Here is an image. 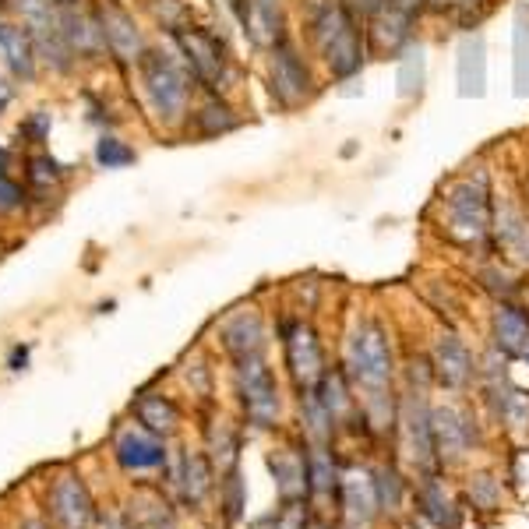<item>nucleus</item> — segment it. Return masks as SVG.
Listing matches in <instances>:
<instances>
[{"label": "nucleus", "instance_id": "obj_1", "mask_svg": "<svg viewBox=\"0 0 529 529\" xmlns=\"http://www.w3.org/2000/svg\"><path fill=\"white\" fill-rule=\"evenodd\" d=\"M138 82H142V96L159 124L163 127L187 124V117H191L194 75L180 53L145 50V57L138 60Z\"/></svg>", "mask_w": 529, "mask_h": 529}, {"label": "nucleus", "instance_id": "obj_2", "mask_svg": "<svg viewBox=\"0 0 529 529\" xmlns=\"http://www.w3.org/2000/svg\"><path fill=\"white\" fill-rule=\"evenodd\" d=\"M445 233L466 247H484L494 230V187L487 173H466L445 187Z\"/></svg>", "mask_w": 529, "mask_h": 529}, {"label": "nucleus", "instance_id": "obj_3", "mask_svg": "<svg viewBox=\"0 0 529 529\" xmlns=\"http://www.w3.org/2000/svg\"><path fill=\"white\" fill-rule=\"evenodd\" d=\"M173 43H177L180 57L191 68L194 82L205 85L209 92H219L223 96L230 89V53H226L223 39L209 29H198V25H177L170 29Z\"/></svg>", "mask_w": 529, "mask_h": 529}, {"label": "nucleus", "instance_id": "obj_4", "mask_svg": "<svg viewBox=\"0 0 529 529\" xmlns=\"http://www.w3.org/2000/svg\"><path fill=\"white\" fill-rule=\"evenodd\" d=\"M392 371V343H388L381 321H360L350 336V350H346V374L360 388L381 395L392 381Z\"/></svg>", "mask_w": 529, "mask_h": 529}, {"label": "nucleus", "instance_id": "obj_5", "mask_svg": "<svg viewBox=\"0 0 529 529\" xmlns=\"http://www.w3.org/2000/svg\"><path fill=\"white\" fill-rule=\"evenodd\" d=\"M265 78H269V92L279 103V110H300L318 92V78H314L311 60L300 53V46L293 39H283V43H276L269 50Z\"/></svg>", "mask_w": 529, "mask_h": 529}, {"label": "nucleus", "instance_id": "obj_6", "mask_svg": "<svg viewBox=\"0 0 529 529\" xmlns=\"http://www.w3.org/2000/svg\"><path fill=\"white\" fill-rule=\"evenodd\" d=\"M237 385L240 399H244L247 420L254 427H272L279 420V385L272 367L261 357L237 360Z\"/></svg>", "mask_w": 529, "mask_h": 529}, {"label": "nucleus", "instance_id": "obj_7", "mask_svg": "<svg viewBox=\"0 0 529 529\" xmlns=\"http://www.w3.org/2000/svg\"><path fill=\"white\" fill-rule=\"evenodd\" d=\"M417 22L420 18L406 15L403 8H395L388 0L385 8H378L364 22L367 29V46H371V57L381 60H399L413 43H417Z\"/></svg>", "mask_w": 529, "mask_h": 529}, {"label": "nucleus", "instance_id": "obj_8", "mask_svg": "<svg viewBox=\"0 0 529 529\" xmlns=\"http://www.w3.org/2000/svg\"><path fill=\"white\" fill-rule=\"evenodd\" d=\"M297 8L300 29H304V39L314 53H321L332 39H339L346 29L360 22L346 0H297Z\"/></svg>", "mask_w": 529, "mask_h": 529}, {"label": "nucleus", "instance_id": "obj_9", "mask_svg": "<svg viewBox=\"0 0 529 529\" xmlns=\"http://www.w3.org/2000/svg\"><path fill=\"white\" fill-rule=\"evenodd\" d=\"M25 29L32 36V46H36V57L50 64V71L57 75H68L75 68V50H71L68 36L60 29V15H57V4H46V8L32 11L25 18Z\"/></svg>", "mask_w": 529, "mask_h": 529}, {"label": "nucleus", "instance_id": "obj_10", "mask_svg": "<svg viewBox=\"0 0 529 529\" xmlns=\"http://www.w3.org/2000/svg\"><path fill=\"white\" fill-rule=\"evenodd\" d=\"M283 343H286V364H290L293 381L300 385V392H311L318 388V381L325 378V357H321V343H318V332L304 321H293L286 325L283 332Z\"/></svg>", "mask_w": 529, "mask_h": 529}, {"label": "nucleus", "instance_id": "obj_11", "mask_svg": "<svg viewBox=\"0 0 529 529\" xmlns=\"http://www.w3.org/2000/svg\"><path fill=\"white\" fill-rule=\"evenodd\" d=\"M99 22H103V36H106V50L113 53V57L120 60V64H135L145 57V36L142 29H138L135 15L124 8V4H117V0H103L99 4Z\"/></svg>", "mask_w": 529, "mask_h": 529}, {"label": "nucleus", "instance_id": "obj_12", "mask_svg": "<svg viewBox=\"0 0 529 529\" xmlns=\"http://www.w3.org/2000/svg\"><path fill=\"white\" fill-rule=\"evenodd\" d=\"M491 240L515 265H529V216L508 198H494V230Z\"/></svg>", "mask_w": 529, "mask_h": 529}, {"label": "nucleus", "instance_id": "obj_13", "mask_svg": "<svg viewBox=\"0 0 529 529\" xmlns=\"http://www.w3.org/2000/svg\"><path fill=\"white\" fill-rule=\"evenodd\" d=\"M57 15L75 57H85V60L103 57L106 36H103V22H99V11L78 8V4H57Z\"/></svg>", "mask_w": 529, "mask_h": 529}, {"label": "nucleus", "instance_id": "obj_14", "mask_svg": "<svg viewBox=\"0 0 529 529\" xmlns=\"http://www.w3.org/2000/svg\"><path fill=\"white\" fill-rule=\"evenodd\" d=\"M50 505L60 529H92V522H96V505H92L89 491H85V484L75 473H64L53 484Z\"/></svg>", "mask_w": 529, "mask_h": 529}, {"label": "nucleus", "instance_id": "obj_15", "mask_svg": "<svg viewBox=\"0 0 529 529\" xmlns=\"http://www.w3.org/2000/svg\"><path fill=\"white\" fill-rule=\"evenodd\" d=\"M113 452H117V462L127 473H145L156 470L166 462V448L149 427H135L127 424L117 431V441H113Z\"/></svg>", "mask_w": 529, "mask_h": 529}, {"label": "nucleus", "instance_id": "obj_16", "mask_svg": "<svg viewBox=\"0 0 529 529\" xmlns=\"http://www.w3.org/2000/svg\"><path fill=\"white\" fill-rule=\"evenodd\" d=\"M244 25L247 39L261 50H272L276 43H283L286 36V11H283V0H247L244 8Z\"/></svg>", "mask_w": 529, "mask_h": 529}, {"label": "nucleus", "instance_id": "obj_17", "mask_svg": "<svg viewBox=\"0 0 529 529\" xmlns=\"http://www.w3.org/2000/svg\"><path fill=\"white\" fill-rule=\"evenodd\" d=\"M434 374H438V381L445 388H466L473 381V371H477V364H473V353L466 350V343H462L459 336H452V332H445V336L434 339Z\"/></svg>", "mask_w": 529, "mask_h": 529}, {"label": "nucleus", "instance_id": "obj_18", "mask_svg": "<svg viewBox=\"0 0 529 529\" xmlns=\"http://www.w3.org/2000/svg\"><path fill=\"white\" fill-rule=\"evenodd\" d=\"M455 82H459L462 99H480L487 92V43L480 32H470V36L459 43Z\"/></svg>", "mask_w": 529, "mask_h": 529}, {"label": "nucleus", "instance_id": "obj_19", "mask_svg": "<svg viewBox=\"0 0 529 529\" xmlns=\"http://www.w3.org/2000/svg\"><path fill=\"white\" fill-rule=\"evenodd\" d=\"M399 424H403V431H406V448H410L413 462L427 470L434 462V431H431V410H427L424 395L413 392L410 399H406Z\"/></svg>", "mask_w": 529, "mask_h": 529}, {"label": "nucleus", "instance_id": "obj_20", "mask_svg": "<svg viewBox=\"0 0 529 529\" xmlns=\"http://www.w3.org/2000/svg\"><path fill=\"white\" fill-rule=\"evenodd\" d=\"M494 346H498L505 357H522L529 346V311L512 300H501L498 311H494Z\"/></svg>", "mask_w": 529, "mask_h": 529}, {"label": "nucleus", "instance_id": "obj_21", "mask_svg": "<svg viewBox=\"0 0 529 529\" xmlns=\"http://www.w3.org/2000/svg\"><path fill=\"white\" fill-rule=\"evenodd\" d=\"M378 484L371 480V473L364 470H350L343 477V512L350 529H364L367 522L378 512Z\"/></svg>", "mask_w": 529, "mask_h": 529}, {"label": "nucleus", "instance_id": "obj_22", "mask_svg": "<svg viewBox=\"0 0 529 529\" xmlns=\"http://www.w3.org/2000/svg\"><path fill=\"white\" fill-rule=\"evenodd\" d=\"M0 53H4V64L11 68V75L22 78V82H36V46H32L25 25L0 22Z\"/></svg>", "mask_w": 529, "mask_h": 529}, {"label": "nucleus", "instance_id": "obj_23", "mask_svg": "<svg viewBox=\"0 0 529 529\" xmlns=\"http://www.w3.org/2000/svg\"><path fill=\"white\" fill-rule=\"evenodd\" d=\"M223 346L233 360L261 357V350H265V325H261L258 314L254 311L233 314V318L223 325Z\"/></svg>", "mask_w": 529, "mask_h": 529}, {"label": "nucleus", "instance_id": "obj_24", "mask_svg": "<svg viewBox=\"0 0 529 529\" xmlns=\"http://www.w3.org/2000/svg\"><path fill=\"white\" fill-rule=\"evenodd\" d=\"M431 431H434V452L441 459L455 462L466 448H470V424L459 410L445 406V410H431Z\"/></svg>", "mask_w": 529, "mask_h": 529}, {"label": "nucleus", "instance_id": "obj_25", "mask_svg": "<svg viewBox=\"0 0 529 529\" xmlns=\"http://www.w3.org/2000/svg\"><path fill=\"white\" fill-rule=\"evenodd\" d=\"M187 127H194V135H198V138H219V135H230V131H237L240 117H237V110L226 103V96L209 92V99H205V103L198 106L191 117H187Z\"/></svg>", "mask_w": 529, "mask_h": 529}, {"label": "nucleus", "instance_id": "obj_26", "mask_svg": "<svg viewBox=\"0 0 529 529\" xmlns=\"http://www.w3.org/2000/svg\"><path fill=\"white\" fill-rule=\"evenodd\" d=\"M272 473H276V487L283 494L286 505H297L300 498L307 494V459L300 455H276L272 459Z\"/></svg>", "mask_w": 529, "mask_h": 529}, {"label": "nucleus", "instance_id": "obj_27", "mask_svg": "<svg viewBox=\"0 0 529 529\" xmlns=\"http://www.w3.org/2000/svg\"><path fill=\"white\" fill-rule=\"evenodd\" d=\"M350 374L346 371H325V378L318 381V399H321V406L328 410V417L332 420H343L346 413L353 410V395H350Z\"/></svg>", "mask_w": 529, "mask_h": 529}, {"label": "nucleus", "instance_id": "obj_28", "mask_svg": "<svg viewBox=\"0 0 529 529\" xmlns=\"http://www.w3.org/2000/svg\"><path fill=\"white\" fill-rule=\"evenodd\" d=\"M135 413L142 420V427H149L152 434H170L177 427V406L166 399V395L145 392L135 403Z\"/></svg>", "mask_w": 529, "mask_h": 529}, {"label": "nucleus", "instance_id": "obj_29", "mask_svg": "<svg viewBox=\"0 0 529 529\" xmlns=\"http://www.w3.org/2000/svg\"><path fill=\"white\" fill-rule=\"evenodd\" d=\"M424 75H427L424 46L413 43L410 50L399 57V75H395V85H399V99H420V92H424Z\"/></svg>", "mask_w": 529, "mask_h": 529}, {"label": "nucleus", "instance_id": "obj_30", "mask_svg": "<svg viewBox=\"0 0 529 529\" xmlns=\"http://www.w3.org/2000/svg\"><path fill=\"white\" fill-rule=\"evenodd\" d=\"M212 487V473H209V462L205 455L198 452H187L184 455V473H180V494H184L187 505H202L205 494Z\"/></svg>", "mask_w": 529, "mask_h": 529}, {"label": "nucleus", "instance_id": "obj_31", "mask_svg": "<svg viewBox=\"0 0 529 529\" xmlns=\"http://www.w3.org/2000/svg\"><path fill=\"white\" fill-rule=\"evenodd\" d=\"M420 508H424V515L434 522V526H441V529L459 526V512H455L452 498H448V491L438 484V480H427V484L420 487Z\"/></svg>", "mask_w": 529, "mask_h": 529}, {"label": "nucleus", "instance_id": "obj_32", "mask_svg": "<svg viewBox=\"0 0 529 529\" xmlns=\"http://www.w3.org/2000/svg\"><path fill=\"white\" fill-rule=\"evenodd\" d=\"M515 96H529V8L515 15Z\"/></svg>", "mask_w": 529, "mask_h": 529}, {"label": "nucleus", "instance_id": "obj_33", "mask_svg": "<svg viewBox=\"0 0 529 529\" xmlns=\"http://www.w3.org/2000/svg\"><path fill=\"white\" fill-rule=\"evenodd\" d=\"M336 484V462L328 455L325 445H314L307 455V491L311 494H325Z\"/></svg>", "mask_w": 529, "mask_h": 529}, {"label": "nucleus", "instance_id": "obj_34", "mask_svg": "<svg viewBox=\"0 0 529 529\" xmlns=\"http://www.w3.org/2000/svg\"><path fill=\"white\" fill-rule=\"evenodd\" d=\"M25 180H29L36 191H53V187L64 180V166H60L50 152H36V156L25 159Z\"/></svg>", "mask_w": 529, "mask_h": 529}, {"label": "nucleus", "instance_id": "obj_35", "mask_svg": "<svg viewBox=\"0 0 529 529\" xmlns=\"http://www.w3.org/2000/svg\"><path fill=\"white\" fill-rule=\"evenodd\" d=\"M135 149L127 142H120L117 135H103L96 142V163H99V170H124V166H131L135 163Z\"/></svg>", "mask_w": 529, "mask_h": 529}, {"label": "nucleus", "instance_id": "obj_36", "mask_svg": "<svg viewBox=\"0 0 529 529\" xmlns=\"http://www.w3.org/2000/svg\"><path fill=\"white\" fill-rule=\"evenodd\" d=\"M25 198L29 194L22 191L15 177H8V170H0V216H11V212L25 209Z\"/></svg>", "mask_w": 529, "mask_h": 529}, {"label": "nucleus", "instance_id": "obj_37", "mask_svg": "<svg viewBox=\"0 0 529 529\" xmlns=\"http://www.w3.org/2000/svg\"><path fill=\"white\" fill-rule=\"evenodd\" d=\"M50 127H53V117L46 110H32L29 117L22 120V127H18V135L25 138V142L32 145H43L46 138H50Z\"/></svg>", "mask_w": 529, "mask_h": 529}, {"label": "nucleus", "instance_id": "obj_38", "mask_svg": "<svg viewBox=\"0 0 529 529\" xmlns=\"http://www.w3.org/2000/svg\"><path fill=\"white\" fill-rule=\"evenodd\" d=\"M212 441H216V462L219 470H233V462H237V438L226 424H219L212 431Z\"/></svg>", "mask_w": 529, "mask_h": 529}, {"label": "nucleus", "instance_id": "obj_39", "mask_svg": "<svg viewBox=\"0 0 529 529\" xmlns=\"http://www.w3.org/2000/svg\"><path fill=\"white\" fill-rule=\"evenodd\" d=\"M470 498L477 508H484V512H491V508H498V498H501V484L491 477H477L470 484Z\"/></svg>", "mask_w": 529, "mask_h": 529}, {"label": "nucleus", "instance_id": "obj_40", "mask_svg": "<svg viewBox=\"0 0 529 529\" xmlns=\"http://www.w3.org/2000/svg\"><path fill=\"white\" fill-rule=\"evenodd\" d=\"M374 484H378V501H381V505H388V508L399 505V491H403V484H399V473L381 470Z\"/></svg>", "mask_w": 529, "mask_h": 529}, {"label": "nucleus", "instance_id": "obj_41", "mask_svg": "<svg viewBox=\"0 0 529 529\" xmlns=\"http://www.w3.org/2000/svg\"><path fill=\"white\" fill-rule=\"evenodd\" d=\"M473 11L484 18L487 15V0H452V15L462 22V29H473Z\"/></svg>", "mask_w": 529, "mask_h": 529}, {"label": "nucleus", "instance_id": "obj_42", "mask_svg": "<svg viewBox=\"0 0 529 529\" xmlns=\"http://www.w3.org/2000/svg\"><path fill=\"white\" fill-rule=\"evenodd\" d=\"M346 4H350V11L360 18V22H367V18H371L374 11H378V8H385L388 0H346Z\"/></svg>", "mask_w": 529, "mask_h": 529}, {"label": "nucleus", "instance_id": "obj_43", "mask_svg": "<svg viewBox=\"0 0 529 529\" xmlns=\"http://www.w3.org/2000/svg\"><path fill=\"white\" fill-rule=\"evenodd\" d=\"M424 15H452V0H424Z\"/></svg>", "mask_w": 529, "mask_h": 529}, {"label": "nucleus", "instance_id": "obj_44", "mask_svg": "<svg viewBox=\"0 0 529 529\" xmlns=\"http://www.w3.org/2000/svg\"><path fill=\"white\" fill-rule=\"evenodd\" d=\"M395 8H403L406 15H413V18H420L424 15V0H392Z\"/></svg>", "mask_w": 529, "mask_h": 529}, {"label": "nucleus", "instance_id": "obj_45", "mask_svg": "<svg viewBox=\"0 0 529 529\" xmlns=\"http://www.w3.org/2000/svg\"><path fill=\"white\" fill-rule=\"evenodd\" d=\"M11 99H15V89H11V85L4 82V78H0V113L8 110V106H11Z\"/></svg>", "mask_w": 529, "mask_h": 529}, {"label": "nucleus", "instance_id": "obj_46", "mask_svg": "<svg viewBox=\"0 0 529 529\" xmlns=\"http://www.w3.org/2000/svg\"><path fill=\"white\" fill-rule=\"evenodd\" d=\"M25 360H29V350H22V346H18V350L11 353V371H22Z\"/></svg>", "mask_w": 529, "mask_h": 529}, {"label": "nucleus", "instance_id": "obj_47", "mask_svg": "<svg viewBox=\"0 0 529 529\" xmlns=\"http://www.w3.org/2000/svg\"><path fill=\"white\" fill-rule=\"evenodd\" d=\"M25 529H46V522H39V519H32V522H25Z\"/></svg>", "mask_w": 529, "mask_h": 529}, {"label": "nucleus", "instance_id": "obj_48", "mask_svg": "<svg viewBox=\"0 0 529 529\" xmlns=\"http://www.w3.org/2000/svg\"><path fill=\"white\" fill-rule=\"evenodd\" d=\"M0 170H8V152L0 149Z\"/></svg>", "mask_w": 529, "mask_h": 529}, {"label": "nucleus", "instance_id": "obj_49", "mask_svg": "<svg viewBox=\"0 0 529 529\" xmlns=\"http://www.w3.org/2000/svg\"><path fill=\"white\" fill-rule=\"evenodd\" d=\"M53 4H78V0H53Z\"/></svg>", "mask_w": 529, "mask_h": 529}, {"label": "nucleus", "instance_id": "obj_50", "mask_svg": "<svg viewBox=\"0 0 529 529\" xmlns=\"http://www.w3.org/2000/svg\"><path fill=\"white\" fill-rule=\"evenodd\" d=\"M522 360H526V364H529V346H526V353H522Z\"/></svg>", "mask_w": 529, "mask_h": 529}, {"label": "nucleus", "instance_id": "obj_51", "mask_svg": "<svg viewBox=\"0 0 529 529\" xmlns=\"http://www.w3.org/2000/svg\"><path fill=\"white\" fill-rule=\"evenodd\" d=\"M314 529H321V526H314Z\"/></svg>", "mask_w": 529, "mask_h": 529}]
</instances>
